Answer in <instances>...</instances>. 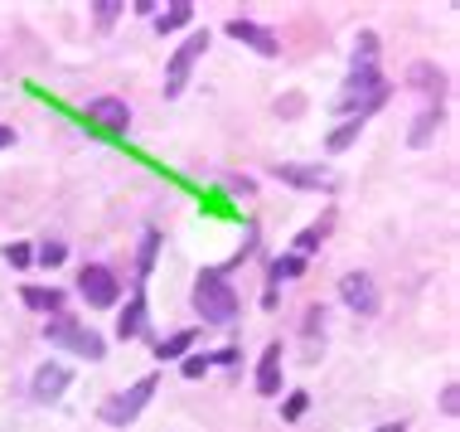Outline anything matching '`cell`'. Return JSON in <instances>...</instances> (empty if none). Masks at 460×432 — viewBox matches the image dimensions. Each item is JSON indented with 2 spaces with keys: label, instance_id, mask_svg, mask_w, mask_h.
I'll return each instance as SVG.
<instances>
[{
  "label": "cell",
  "instance_id": "cell-23",
  "mask_svg": "<svg viewBox=\"0 0 460 432\" xmlns=\"http://www.w3.org/2000/svg\"><path fill=\"white\" fill-rule=\"evenodd\" d=\"M437 127H441V107H427V112L417 117V127H412V137H407V141H412V146H427Z\"/></svg>",
  "mask_w": 460,
  "mask_h": 432
},
{
  "label": "cell",
  "instance_id": "cell-16",
  "mask_svg": "<svg viewBox=\"0 0 460 432\" xmlns=\"http://www.w3.org/2000/svg\"><path fill=\"white\" fill-rule=\"evenodd\" d=\"M330 224H334V214H325V219H320V224H310V229H301V233H296V257H310V253H320V243H325L330 238Z\"/></svg>",
  "mask_w": 460,
  "mask_h": 432
},
{
  "label": "cell",
  "instance_id": "cell-1",
  "mask_svg": "<svg viewBox=\"0 0 460 432\" xmlns=\"http://www.w3.org/2000/svg\"><path fill=\"white\" fill-rule=\"evenodd\" d=\"M194 311L204 326H233L238 320V292L223 277V267H208V273L194 277Z\"/></svg>",
  "mask_w": 460,
  "mask_h": 432
},
{
  "label": "cell",
  "instance_id": "cell-24",
  "mask_svg": "<svg viewBox=\"0 0 460 432\" xmlns=\"http://www.w3.org/2000/svg\"><path fill=\"white\" fill-rule=\"evenodd\" d=\"M121 0H93V20L102 24V30H111V24H117V15H121Z\"/></svg>",
  "mask_w": 460,
  "mask_h": 432
},
{
  "label": "cell",
  "instance_id": "cell-29",
  "mask_svg": "<svg viewBox=\"0 0 460 432\" xmlns=\"http://www.w3.org/2000/svg\"><path fill=\"white\" fill-rule=\"evenodd\" d=\"M441 413H446V418L460 413V384H446V389H441Z\"/></svg>",
  "mask_w": 460,
  "mask_h": 432
},
{
  "label": "cell",
  "instance_id": "cell-31",
  "mask_svg": "<svg viewBox=\"0 0 460 432\" xmlns=\"http://www.w3.org/2000/svg\"><path fill=\"white\" fill-rule=\"evenodd\" d=\"M208 364H238V350H218V355H214V360H208Z\"/></svg>",
  "mask_w": 460,
  "mask_h": 432
},
{
  "label": "cell",
  "instance_id": "cell-28",
  "mask_svg": "<svg viewBox=\"0 0 460 432\" xmlns=\"http://www.w3.org/2000/svg\"><path fill=\"white\" fill-rule=\"evenodd\" d=\"M184 379H204L208 374V355H184Z\"/></svg>",
  "mask_w": 460,
  "mask_h": 432
},
{
  "label": "cell",
  "instance_id": "cell-13",
  "mask_svg": "<svg viewBox=\"0 0 460 432\" xmlns=\"http://www.w3.org/2000/svg\"><path fill=\"white\" fill-rule=\"evenodd\" d=\"M407 88H417V93H427V97H441V93H446V73H441L437 64H427V58H421V64L407 68Z\"/></svg>",
  "mask_w": 460,
  "mask_h": 432
},
{
  "label": "cell",
  "instance_id": "cell-30",
  "mask_svg": "<svg viewBox=\"0 0 460 432\" xmlns=\"http://www.w3.org/2000/svg\"><path fill=\"white\" fill-rule=\"evenodd\" d=\"M301 107H305V97H281V103H277V112L296 117V112H301Z\"/></svg>",
  "mask_w": 460,
  "mask_h": 432
},
{
  "label": "cell",
  "instance_id": "cell-6",
  "mask_svg": "<svg viewBox=\"0 0 460 432\" xmlns=\"http://www.w3.org/2000/svg\"><path fill=\"white\" fill-rule=\"evenodd\" d=\"M78 296H83L88 306H97V311H107V306L121 302V282H117V273H111V267H102V263H83V267H78Z\"/></svg>",
  "mask_w": 460,
  "mask_h": 432
},
{
  "label": "cell",
  "instance_id": "cell-4",
  "mask_svg": "<svg viewBox=\"0 0 460 432\" xmlns=\"http://www.w3.org/2000/svg\"><path fill=\"white\" fill-rule=\"evenodd\" d=\"M155 389H160V379H155V374H141L131 389L111 393V399H107L97 413H102V423H107V428H127V423H136V418H141L146 403L155 399Z\"/></svg>",
  "mask_w": 460,
  "mask_h": 432
},
{
  "label": "cell",
  "instance_id": "cell-26",
  "mask_svg": "<svg viewBox=\"0 0 460 432\" xmlns=\"http://www.w3.org/2000/svg\"><path fill=\"white\" fill-rule=\"evenodd\" d=\"M310 409V393L305 389H296V393H286V403H281V418L286 423H296V418H301Z\"/></svg>",
  "mask_w": 460,
  "mask_h": 432
},
{
  "label": "cell",
  "instance_id": "cell-9",
  "mask_svg": "<svg viewBox=\"0 0 460 432\" xmlns=\"http://www.w3.org/2000/svg\"><path fill=\"white\" fill-rule=\"evenodd\" d=\"M271 176L281 184H296V190H334V176L320 166H301V160H281V166H271Z\"/></svg>",
  "mask_w": 460,
  "mask_h": 432
},
{
  "label": "cell",
  "instance_id": "cell-11",
  "mask_svg": "<svg viewBox=\"0 0 460 432\" xmlns=\"http://www.w3.org/2000/svg\"><path fill=\"white\" fill-rule=\"evenodd\" d=\"M88 122L102 131H127L131 127V107L121 97H93L88 103Z\"/></svg>",
  "mask_w": 460,
  "mask_h": 432
},
{
  "label": "cell",
  "instance_id": "cell-5",
  "mask_svg": "<svg viewBox=\"0 0 460 432\" xmlns=\"http://www.w3.org/2000/svg\"><path fill=\"white\" fill-rule=\"evenodd\" d=\"M204 49H208V30H194L190 40L170 54V64H165V97H180L184 88H190V73H194L199 58H204Z\"/></svg>",
  "mask_w": 460,
  "mask_h": 432
},
{
  "label": "cell",
  "instance_id": "cell-3",
  "mask_svg": "<svg viewBox=\"0 0 460 432\" xmlns=\"http://www.w3.org/2000/svg\"><path fill=\"white\" fill-rule=\"evenodd\" d=\"M44 340H49V345H64V350H73V355H88V360H102V355H107V340L97 336L93 326L73 320V316L44 320Z\"/></svg>",
  "mask_w": 460,
  "mask_h": 432
},
{
  "label": "cell",
  "instance_id": "cell-18",
  "mask_svg": "<svg viewBox=\"0 0 460 432\" xmlns=\"http://www.w3.org/2000/svg\"><path fill=\"white\" fill-rule=\"evenodd\" d=\"M24 306H34V311H64V292L58 287H24Z\"/></svg>",
  "mask_w": 460,
  "mask_h": 432
},
{
  "label": "cell",
  "instance_id": "cell-15",
  "mask_svg": "<svg viewBox=\"0 0 460 432\" xmlns=\"http://www.w3.org/2000/svg\"><path fill=\"white\" fill-rule=\"evenodd\" d=\"M305 273V257H296V253H281L277 257V263H271V287H267V306H277V287H281V282H296V277H301Z\"/></svg>",
  "mask_w": 460,
  "mask_h": 432
},
{
  "label": "cell",
  "instance_id": "cell-17",
  "mask_svg": "<svg viewBox=\"0 0 460 432\" xmlns=\"http://www.w3.org/2000/svg\"><path fill=\"white\" fill-rule=\"evenodd\" d=\"M194 340H199V330H175V336H165L155 345V360H184L194 350Z\"/></svg>",
  "mask_w": 460,
  "mask_h": 432
},
{
  "label": "cell",
  "instance_id": "cell-21",
  "mask_svg": "<svg viewBox=\"0 0 460 432\" xmlns=\"http://www.w3.org/2000/svg\"><path fill=\"white\" fill-rule=\"evenodd\" d=\"M358 131H364V122H358V117H344L340 122V131H330V151H349V146L358 141Z\"/></svg>",
  "mask_w": 460,
  "mask_h": 432
},
{
  "label": "cell",
  "instance_id": "cell-12",
  "mask_svg": "<svg viewBox=\"0 0 460 432\" xmlns=\"http://www.w3.org/2000/svg\"><path fill=\"white\" fill-rule=\"evenodd\" d=\"M257 393H262V399H277L281 393V340H271L262 364H257Z\"/></svg>",
  "mask_w": 460,
  "mask_h": 432
},
{
  "label": "cell",
  "instance_id": "cell-25",
  "mask_svg": "<svg viewBox=\"0 0 460 432\" xmlns=\"http://www.w3.org/2000/svg\"><path fill=\"white\" fill-rule=\"evenodd\" d=\"M68 257V243H40V248H34V263L40 267H58Z\"/></svg>",
  "mask_w": 460,
  "mask_h": 432
},
{
  "label": "cell",
  "instance_id": "cell-32",
  "mask_svg": "<svg viewBox=\"0 0 460 432\" xmlns=\"http://www.w3.org/2000/svg\"><path fill=\"white\" fill-rule=\"evenodd\" d=\"M5 146H15V127H0V151H5Z\"/></svg>",
  "mask_w": 460,
  "mask_h": 432
},
{
  "label": "cell",
  "instance_id": "cell-10",
  "mask_svg": "<svg viewBox=\"0 0 460 432\" xmlns=\"http://www.w3.org/2000/svg\"><path fill=\"white\" fill-rule=\"evenodd\" d=\"M228 34L238 44H247L252 54H262V58H277L281 54V40L267 30V24H257V20H228Z\"/></svg>",
  "mask_w": 460,
  "mask_h": 432
},
{
  "label": "cell",
  "instance_id": "cell-33",
  "mask_svg": "<svg viewBox=\"0 0 460 432\" xmlns=\"http://www.w3.org/2000/svg\"><path fill=\"white\" fill-rule=\"evenodd\" d=\"M378 432H407V428H402V423H383Z\"/></svg>",
  "mask_w": 460,
  "mask_h": 432
},
{
  "label": "cell",
  "instance_id": "cell-2",
  "mask_svg": "<svg viewBox=\"0 0 460 432\" xmlns=\"http://www.w3.org/2000/svg\"><path fill=\"white\" fill-rule=\"evenodd\" d=\"M383 103H388V83H383V73L378 68H354L349 83H344V93L334 97V112L368 122V112H378Z\"/></svg>",
  "mask_w": 460,
  "mask_h": 432
},
{
  "label": "cell",
  "instance_id": "cell-27",
  "mask_svg": "<svg viewBox=\"0 0 460 432\" xmlns=\"http://www.w3.org/2000/svg\"><path fill=\"white\" fill-rule=\"evenodd\" d=\"M5 263L10 267H30L34 263V248H30V243H5Z\"/></svg>",
  "mask_w": 460,
  "mask_h": 432
},
{
  "label": "cell",
  "instance_id": "cell-7",
  "mask_svg": "<svg viewBox=\"0 0 460 432\" xmlns=\"http://www.w3.org/2000/svg\"><path fill=\"white\" fill-rule=\"evenodd\" d=\"M340 296H344V306H349L354 316H364V320L378 316V306H383V296H378V287H373L368 273H344Z\"/></svg>",
  "mask_w": 460,
  "mask_h": 432
},
{
  "label": "cell",
  "instance_id": "cell-14",
  "mask_svg": "<svg viewBox=\"0 0 460 432\" xmlns=\"http://www.w3.org/2000/svg\"><path fill=\"white\" fill-rule=\"evenodd\" d=\"M141 330H146V287H136L131 302H127V311H121V320H117V336L121 340H136Z\"/></svg>",
  "mask_w": 460,
  "mask_h": 432
},
{
  "label": "cell",
  "instance_id": "cell-8",
  "mask_svg": "<svg viewBox=\"0 0 460 432\" xmlns=\"http://www.w3.org/2000/svg\"><path fill=\"white\" fill-rule=\"evenodd\" d=\"M73 384V369L68 364H58V360H49L34 369V379H30V393H34V403H54V399H64Z\"/></svg>",
  "mask_w": 460,
  "mask_h": 432
},
{
  "label": "cell",
  "instance_id": "cell-22",
  "mask_svg": "<svg viewBox=\"0 0 460 432\" xmlns=\"http://www.w3.org/2000/svg\"><path fill=\"white\" fill-rule=\"evenodd\" d=\"M373 58H378V34L364 30V34L354 40V68H378Z\"/></svg>",
  "mask_w": 460,
  "mask_h": 432
},
{
  "label": "cell",
  "instance_id": "cell-19",
  "mask_svg": "<svg viewBox=\"0 0 460 432\" xmlns=\"http://www.w3.org/2000/svg\"><path fill=\"white\" fill-rule=\"evenodd\" d=\"M190 20H194V5H190V0H170L165 15H155V30L170 34V30H180V24H190Z\"/></svg>",
  "mask_w": 460,
  "mask_h": 432
},
{
  "label": "cell",
  "instance_id": "cell-20",
  "mask_svg": "<svg viewBox=\"0 0 460 432\" xmlns=\"http://www.w3.org/2000/svg\"><path fill=\"white\" fill-rule=\"evenodd\" d=\"M155 253H160V229H146V238H141V263H136V277H151V267H155ZM136 282V287H141Z\"/></svg>",
  "mask_w": 460,
  "mask_h": 432
}]
</instances>
